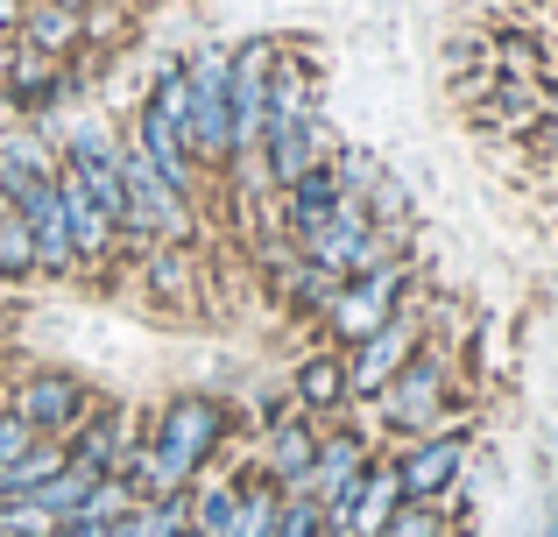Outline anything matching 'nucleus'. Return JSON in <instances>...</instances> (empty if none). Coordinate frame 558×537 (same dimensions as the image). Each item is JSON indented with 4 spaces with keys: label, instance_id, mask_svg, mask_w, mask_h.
<instances>
[{
    "label": "nucleus",
    "instance_id": "f3484780",
    "mask_svg": "<svg viewBox=\"0 0 558 537\" xmlns=\"http://www.w3.org/2000/svg\"><path fill=\"white\" fill-rule=\"evenodd\" d=\"M340 198L347 192H340V178H332V156H326V163H312L298 184H283V227H290V241H304L332 206H340Z\"/></svg>",
    "mask_w": 558,
    "mask_h": 537
},
{
    "label": "nucleus",
    "instance_id": "ddd939ff",
    "mask_svg": "<svg viewBox=\"0 0 558 537\" xmlns=\"http://www.w3.org/2000/svg\"><path fill=\"white\" fill-rule=\"evenodd\" d=\"M128 411H113V403H93V417H85L78 431L64 439V460L78 474H93V481H107V474H121V460H128Z\"/></svg>",
    "mask_w": 558,
    "mask_h": 537
},
{
    "label": "nucleus",
    "instance_id": "bb28decb",
    "mask_svg": "<svg viewBox=\"0 0 558 537\" xmlns=\"http://www.w3.org/2000/svg\"><path fill=\"white\" fill-rule=\"evenodd\" d=\"M0 206H8V178H0Z\"/></svg>",
    "mask_w": 558,
    "mask_h": 537
},
{
    "label": "nucleus",
    "instance_id": "423d86ee",
    "mask_svg": "<svg viewBox=\"0 0 558 537\" xmlns=\"http://www.w3.org/2000/svg\"><path fill=\"white\" fill-rule=\"evenodd\" d=\"M403 290H410V269H403V263H381V269H368V276H347L340 297L326 304V326L340 332L347 346H361L375 326H389V318H396Z\"/></svg>",
    "mask_w": 558,
    "mask_h": 537
},
{
    "label": "nucleus",
    "instance_id": "20e7f679",
    "mask_svg": "<svg viewBox=\"0 0 558 537\" xmlns=\"http://www.w3.org/2000/svg\"><path fill=\"white\" fill-rule=\"evenodd\" d=\"M276 42L269 36H247L233 50V163H262V135H269V78H276ZM227 163V170H233Z\"/></svg>",
    "mask_w": 558,
    "mask_h": 537
},
{
    "label": "nucleus",
    "instance_id": "0eeeda50",
    "mask_svg": "<svg viewBox=\"0 0 558 537\" xmlns=\"http://www.w3.org/2000/svg\"><path fill=\"white\" fill-rule=\"evenodd\" d=\"M57 156H64V178H78L85 192H93L99 206L113 212V227H121V220H128V192H121V135H113L107 121H78V127L64 135V149H57Z\"/></svg>",
    "mask_w": 558,
    "mask_h": 537
},
{
    "label": "nucleus",
    "instance_id": "f257e3e1",
    "mask_svg": "<svg viewBox=\"0 0 558 537\" xmlns=\"http://www.w3.org/2000/svg\"><path fill=\"white\" fill-rule=\"evenodd\" d=\"M184 142L198 170L233 163V50H219V42L184 57Z\"/></svg>",
    "mask_w": 558,
    "mask_h": 537
},
{
    "label": "nucleus",
    "instance_id": "a878e982",
    "mask_svg": "<svg viewBox=\"0 0 558 537\" xmlns=\"http://www.w3.org/2000/svg\"><path fill=\"white\" fill-rule=\"evenodd\" d=\"M50 537H113V524H85V516H71V524H57Z\"/></svg>",
    "mask_w": 558,
    "mask_h": 537
},
{
    "label": "nucleus",
    "instance_id": "b1692460",
    "mask_svg": "<svg viewBox=\"0 0 558 537\" xmlns=\"http://www.w3.org/2000/svg\"><path fill=\"white\" fill-rule=\"evenodd\" d=\"M381 537H438V516L424 510V502H403V510L389 516V530H381Z\"/></svg>",
    "mask_w": 558,
    "mask_h": 537
},
{
    "label": "nucleus",
    "instance_id": "f8f14e48",
    "mask_svg": "<svg viewBox=\"0 0 558 537\" xmlns=\"http://www.w3.org/2000/svg\"><path fill=\"white\" fill-rule=\"evenodd\" d=\"M368 467H375V460H368V439H354V431H332V439H318V460H312V474H304L298 496L340 510V502L361 488V474H368Z\"/></svg>",
    "mask_w": 558,
    "mask_h": 537
},
{
    "label": "nucleus",
    "instance_id": "1a4fd4ad",
    "mask_svg": "<svg viewBox=\"0 0 558 537\" xmlns=\"http://www.w3.org/2000/svg\"><path fill=\"white\" fill-rule=\"evenodd\" d=\"M375 403H381V417H389L396 431H432V417L446 411V361L417 346V354L403 361V375H396Z\"/></svg>",
    "mask_w": 558,
    "mask_h": 537
},
{
    "label": "nucleus",
    "instance_id": "9b49d317",
    "mask_svg": "<svg viewBox=\"0 0 558 537\" xmlns=\"http://www.w3.org/2000/svg\"><path fill=\"white\" fill-rule=\"evenodd\" d=\"M466 467V439L460 431H424L403 460H396V481H403V502H438Z\"/></svg>",
    "mask_w": 558,
    "mask_h": 537
},
{
    "label": "nucleus",
    "instance_id": "6ab92c4d",
    "mask_svg": "<svg viewBox=\"0 0 558 537\" xmlns=\"http://www.w3.org/2000/svg\"><path fill=\"white\" fill-rule=\"evenodd\" d=\"M191 530V488L184 496H149L113 524V537H184Z\"/></svg>",
    "mask_w": 558,
    "mask_h": 537
},
{
    "label": "nucleus",
    "instance_id": "4be33fe9",
    "mask_svg": "<svg viewBox=\"0 0 558 537\" xmlns=\"http://www.w3.org/2000/svg\"><path fill=\"white\" fill-rule=\"evenodd\" d=\"M135 502H142L135 488H128L121 474H107V481H93V496L78 502V516H85V524H121V516L135 510Z\"/></svg>",
    "mask_w": 558,
    "mask_h": 537
},
{
    "label": "nucleus",
    "instance_id": "cd10ccee",
    "mask_svg": "<svg viewBox=\"0 0 558 537\" xmlns=\"http://www.w3.org/2000/svg\"><path fill=\"white\" fill-rule=\"evenodd\" d=\"M184 537H198V530H184Z\"/></svg>",
    "mask_w": 558,
    "mask_h": 537
},
{
    "label": "nucleus",
    "instance_id": "6e6552de",
    "mask_svg": "<svg viewBox=\"0 0 558 537\" xmlns=\"http://www.w3.org/2000/svg\"><path fill=\"white\" fill-rule=\"evenodd\" d=\"M14 212L28 220V241H36V276H78V241H71V220H64V192L57 178H36L8 198Z\"/></svg>",
    "mask_w": 558,
    "mask_h": 537
},
{
    "label": "nucleus",
    "instance_id": "aec40b11",
    "mask_svg": "<svg viewBox=\"0 0 558 537\" xmlns=\"http://www.w3.org/2000/svg\"><path fill=\"white\" fill-rule=\"evenodd\" d=\"M241 516V481H191V530L198 537H227Z\"/></svg>",
    "mask_w": 558,
    "mask_h": 537
},
{
    "label": "nucleus",
    "instance_id": "393cba45",
    "mask_svg": "<svg viewBox=\"0 0 558 537\" xmlns=\"http://www.w3.org/2000/svg\"><path fill=\"white\" fill-rule=\"evenodd\" d=\"M28 446H36V431H28V425H22V417H14V411H8V403H0V467H8V460H22V453H28Z\"/></svg>",
    "mask_w": 558,
    "mask_h": 537
},
{
    "label": "nucleus",
    "instance_id": "2eb2a0df",
    "mask_svg": "<svg viewBox=\"0 0 558 537\" xmlns=\"http://www.w3.org/2000/svg\"><path fill=\"white\" fill-rule=\"evenodd\" d=\"M14 36H22L36 57H57V64H64V57L85 50V8H71V0H28Z\"/></svg>",
    "mask_w": 558,
    "mask_h": 537
},
{
    "label": "nucleus",
    "instance_id": "5701e85b",
    "mask_svg": "<svg viewBox=\"0 0 558 537\" xmlns=\"http://www.w3.org/2000/svg\"><path fill=\"white\" fill-rule=\"evenodd\" d=\"M269 537H326V502L283 496V510H276V530H269Z\"/></svg>",
    "mask_w": 558,
    "mask_h": 537
},
{
    "label": "nucleus",
    "instance_id": "9d476101",
    "mask_svg": "<svg viewBox=\"0 0 558 537\" xmlns=\"http://www.w3.org/2000/svg\"><path fill=\"white\" fill-rule=\"evenodd\" d=\"M410 354H417V318L396 312L389 326H375L368 340L354 346V361H347V396H381V389L403 375Z\"/></svg>",
    "mask_w": 558,
    "mask_h": 537
},
{
    "label": "nucleus",
    "instance_id": "7ed1b4c3",
    "mask_svg": "<svg viewBox=\"0 0 558 537\" xmlns=\"http://www.w3.org/2000/svg\"><path fill=\"white\" fill-rule=\"evenodd\" d=\"M298 255H304V263H318V269H332L347 283V276H368L381 263H396V234H381L361 198H340V206H332L326 220L298 241Z\"/></svg>",
    "mask_w": 558,
    "mask_h": 537
},
{
    "label": "nucleus",
    "instance_id": "39448f33",
    "mask_svg": "<svg viewBox=\"0 0 558 537\" xmlns=\"http://www.w3.org/2000/svg\"><path fill=\"white\" fill-rule=\"evenodd\" d=\"M8 411L22 417L36 439H57V446H64L71 431L93 417V389H85L78 375H64V368H36V375H22V382H14Z\"/></svg>",
    "mask_w": 558,
    "mask_h": 537
},
{
    "label": "nucleus",
    "instance_id": "412c9836",
    "mask_svg": "<svg viewBox=\"0 0 558 537\" xmlns=\"http://www.w3.org/2000/svg\"><path fill=\"white\" fill-rule=\"evenodd\" d=\"M0 276H8V283L36 276V241H28V220L14 206H0Z\"/></svg>",
    "mask_w": 558,
    "mask_h": 537
},
{
    "label": "nucleus",
    "instance_id": "f03ea898",
    "mask_svg": "<svg viewBox=\"0 0 558 537\" xmlns=\"http://www.w3.org/2000/svg\"><path fill=\"white\" fill-rule=\"evenodd\" d=\"M121 192H128V220H121L128 241H142V248H184L191 241V227H198L191 220V198L156 178V163L135 142H121Z\"/></svg>",
    "mask_w": 558,
    "mask_h": 537
},
{
    "label": "nucleus",
    "instance_id": "dca6fc26",
    "mask_svg": "<svg viewBox=\"0 0 558 537\" xmlns=\"http://www.w3.org/2000/svg\"><path fill=\"white\" fill-rule=\"evenodd\" d=\"M57 192H64V220H71V241H78V263H107V255L121 248V227H113V212L99 206V198L85 192L78 178H64V170H57Z\"/></svg>",
    "mask_w": 558,
    "mask_h": 537
},
{
    "label": "nucleus",
    "instance_id": "4468645a",
    "mask_svg": "<svg viewBox=\"0 0 558 537\" xmlns=\"http://www.w3.org/2000/svg\"><path fill=\"white\" fill-rule=\"evenodd\" d=\"M312 460H318V425H312L304 411L276 417L269 439H262V481H276L283 496H298L304 474H312Z\"/></svg>",
    "mask_w": 558,
    "mask_h": 537
},
{
    "label": "nucleus",
    "instance_id": "a211bd4d",
    "mask_svg": "<svg viewBox=\"0 0 558 537\" xmlns=\"http://www.w3.org/2000/svg\"><path fill=\"white\" fill-rule=\"evenodd\" d=\"M340 403H347V361L340 354L298 361V411L304 417H326V411H340Z\"/></svg>",
    "mask_w": 558,
    "mask_h": 537
}]
</instances>
